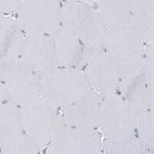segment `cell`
<instances>
[{
	"instance_id": "cell-4",
	"label": "cell",
	"mask_w": 154,
	"mask_h": 154,
	"mask_svg": "<svg viewBox=\"0 0 154 154\" xmlns=\"http://www.w3.org/2000/svg\"><path fill=\"white\" fill-rule=\"evenodd\" d=\"M2 19H3V18H2V16H1V15H0V23H1V22L2 21Z\"/></svg>"
},
{
	"instance_id": "cell-1",
	"label": "cell",
	"mask_w": 154,
	"mask_h": 154,
	"mask_svg": "<svg viewBox=\"0 0 154 154\" xmlns=\"http://www.w3.org/2000/svg\"><path fill=\"white\" fill-rule=\"evenodd\" d=\"M13 109L8 106L0 109V142L8 143L16 131V118Z\"/></svg>"
},
{
	"instance_id": "cell-5",
	"label": "cell",
	"mask_w": 154,
	"mask_h": 154,
	"mask_svg": "<svg viewBox=\"0 0 154 154\" xmlns=\"http://www.w3.org/2000/svg\"><path fill=\"white\" fill-rule=\"evenodd\" d=\"M2 90H1V89H0V98H1V97H2Z\"/></svg>"
},
{
	"instance_id": "cell-3",
	"label": "cell",
	"mask_w": 154,
	"mask_h": 154,
	"mask_svg": "<svg viewBox=\"0 0 154 154\" xmlns=\"http://www.w3.org/2000/svg\"><path fill=\"white\" fill-rule=\"evenodd\" d=\"M22 0H0V12L14 11L20 5Z\"/></svg>"
},
{
	"instance_id": "cell-2",
	"label": "cell",
	"mask_w": 154,
	"mask_h": 154,
	"mask_svg": "<svg viewBox=\"0 0 154 154\" xmlns=\"http://www.w3.org/2000/svg\"><path fill=\"white\" fill-rule=\"evenodd\" d=\"M98 2L108 16H125L126 4L123 0H98Z\"/></svg>"
}]
</instances>
